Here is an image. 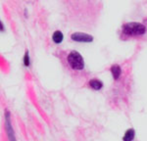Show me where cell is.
Here are the masks:
<instances>
[{"label":"cell","mask_w":147,"mask_h":141,"mask_svg":"<svg viewBox=\"0 0 147 141\" xmlns=\"http://www.w3.org/2000/svg\"><path fill=\"white\" fill-rule=\"evenodd\" d=\"M122 32L125 36H139L146 32L145 25L137 22L127 23L122 27Z\"/></svg>","instance_id":"1"},{"label":"cell","mask_w":147,"mask_h":141,"mask_svg":"<svg viewBox=\"0 0 147 141\" xmlns=\"http://www.w3.org/2000/svg\"><path fill=\"white\" fill-rule=\"evenodd\" d=\"M67 61L73 70H82L84 69V60L78 51H71L67 57Z\"/></svg>","instance_id":"2"},{"label":"cell","mask_w":147,"mask_h":141,"mask_svg":"<svg viewBox=\"0 0 147 141\" xmlns=\"http://www.w3.org/2000/svg\"><path fill=\"white\" fill-rule=\"evenodd\" d=\"M5 129H6V133L8 136V140L9 141H17L16 139V134L15 131H14L13 126L11 123V114L8 110H5Z\"/></svg>","instance_id":"3"},{"label":"cell","mask_w":147,"mask_h":141,"mask_svg":"<svg viewBox=\"0 0 147 141\" xmlns=\"http://www.w3.org/2000/svg\"><path fill=\"white\" fill-rule=\"evenodd\" d=\"M71 39L76 42H82V43H88L93 41V36L90 34H84V32H75L71 34Z\"/></svg>","instance_id":"4"},{"label":"cell","mask_w":147,"mask_h":141,"mask_svg":"<svg viewBox=\"0 0 147 141\" xmlns=\"http://www.w3.org/2000/svg\"><path fill=\"white\" fill-rule=\"evenodd\" d=\"M89 86L93 89V90H96V91H99L103 88V82H102L100 79H92L89 81L88 82Z\"/></svg>","instance_id":"5"},{"label":"cell","mask_w":147,"mask_h":141,"mask_svg":"<svg viewBox=\"0 0 147 141\" xmlns=\"http://www.w3.org/2000/svg\"><path fill=\"white\" fill-rule=\"evenodd\" d=\"M110 70H111V74H112L113 79L115 81H118L120 79L121 75H122V68L119 65H113L110 68Z\"/></svg>","instance_id":"6"},{"label":"cell","mask_w":147,"mask_h":141,"mask_svg":"<svg viewBox=\"0 0 147 141\" xmlns=\"http://www.w3.org/2000/svg\"><path fill=\"white\" fill-rule=\"evenodd\" d=\"M134 137H136V130L134 128H129L125 130L123 136V141H134Z\"/></svg>","instance_id":"7"},{"label":"cell","mask_w":147,"mask_h":141,"mask_svg":"<svg viewBox=\"0 0 147 141\" xmlns=\"http://www.w3.org/2000/svg\"><path fill=\"white\" fill-rule=\"evenodd\" d=\"M63 39H64V35L62 34V32H60V30H56V32H54V34H52V40H53L54 43H56V44L62 43Z\"/></svg>","instance_id":"8"},{"label":"cell","mask_w":147,"mask_h":141,"mask_svg":"<svg viewBox=\"0 0 147 141\" xmlns=\"http://www.w3.org/2000/svg\"><path fill=\"white\" fill-rule=\"evenodd\" d=\"M23 63H24V66L25 67H30V53H28V51L27 50L25 53V55H24V59H23Z\"/></svg>","instance_id":"9"},{"label":"cell","mask_w":147,"mask_h":141,"mask_svg":"<svg viewBox=\"0 0 147 141\" xmlns=\"http://www.w3.org/2000/svg\"><path fill=\"white\" fill-rule=\"evenodd\" d=\"M5 30V28H4V25H3V23L0 21V32H4Z\"/></svg>","instance_id":"10"}]
</instances>
